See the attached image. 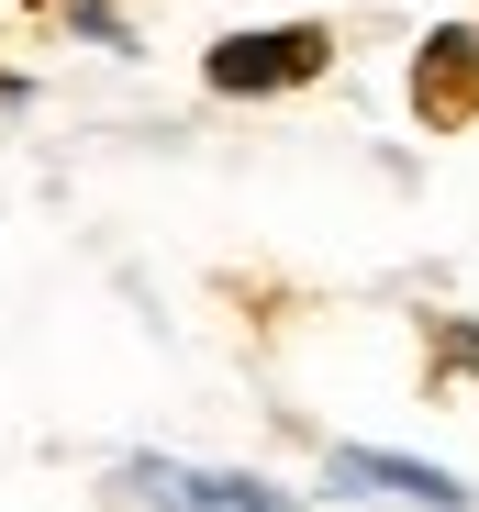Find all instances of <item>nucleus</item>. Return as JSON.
Returning a JSON list of instances; mask_svg holds the SVG:
<instances>
[{
    "instance_id": "nucleus-1",
    "label": "nucleus",
    "mask_w": 479,
    "mask_h": 512,
    "mask_svg": "<svg viewBox=\"0 0 479 512\" xmlns=\"http://www.w3.org/2000/svg\"><path fill=\"white\" fill-rule=\"evenodd\" d=\"M112 512H290L268 479H234V468H179V457H123L101 479Z\"/></svg>"
},
{
    "instance_id": "nucleus-2",
    "label": "nucleus",
    "mask_w": 479,
    "mask_h": 512,
    "mask_svg": "<svg viewBox=\"0 0 479 512\" xmlns=\"http://www.w3.org/2000/svg\"><path fill=\"white\" fill-rule=\"evenodd\" d=\"M324 67V34L312 23H290V34H234V45H212V90H234V101H268V90H301V78Z\"/></svg>"
},
{
    "instance_id": "nucleus-3",
    "label": "nucleus",
    "mask_w": 479,
    "mask_h": 512,
    "mask_svg": "<svg viewBox=\"0 0 479 512\" xmlns=\"http://www.w3.org/2000/svg\"><path fill=\"white\" fill-rule=\"evenodd\" d=\"M335 490H390V501H424V512H468V490H457L446 468H424V457H368V446L335 457Z\"/></svg>"
}]
</instances>
